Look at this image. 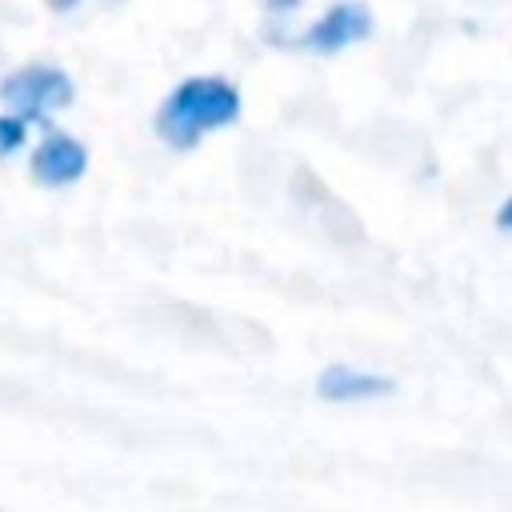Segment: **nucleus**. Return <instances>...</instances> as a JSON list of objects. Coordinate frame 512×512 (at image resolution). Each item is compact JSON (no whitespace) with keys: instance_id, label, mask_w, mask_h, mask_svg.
Listing matches in <instances>:
<instances>
[{"instance_id":"5","label":"nucleus","mask_w":512,"mask_h":512,"mask_svg":"<svg viewBox=\"0 0 512 512\" xmlns=\"http://www.w3.org/2000/svg\"><path fill=\"white\" fill-rule=\"evenodd\" d=\"M316 392H320L324 400H336V404H348V400H376V396H388V392H392V380H388V376H376V372H364V368L328 364V368L316 376Z\"/></svg>"},{"instance_id":"2","label":"nucleus","mask_w":512,"mask_h":512,"mask_svg":"<svg viewBox=\"0 0 512 512\" xmlns=\"http://www.w3.org/2000/svg\"><path fill=\"white\" fill-rule=\"evenodd\" d=\"M72 96H76V88H72L68 72H60L52 64H28L0 80V100L24 120H48V112L68 108Z\"/></svg>"},{"instance_id":"7","label":"nucleus","mask_w":512,"mask_h":512,"mask_svg":"<svg viewBox=\"0 0 512 512\" xmlns=\"http://www.w3.org/2000/svg\"><path fill=\"white\" fill-rule=\"evenodd\" d=\"M496 228H504V232H512V196L500 204V212H496Z\"/></svg>"},{"instance_id":"4","label":"nucleus","mask_w":512,"mask_h":512,"mask_svg":"<svg viewBox=\"0 0 512 512\" xmlns=\"http://www.w3.org/2000/svg\"><path fill=\"white\" fill-rule=\"evenodd\" d=\"M88 168V148L64 132H48L44 144L32 152V176L48 188H64L76 184Z\"/></svg>"},{"instance_id":"1","label":"nucleus","mask_w":512,"mask_h":512,"mask_svg":"<svg viewBox=\"0 0 512 512\" xmlns=\"http://www.w3.org/2000/svg\"><path fill=\"white\" fill-rule=\"evenodd\" d=\"M236 116H240V92H236L232 80H224V76H188L160 104V112H156V136L168 148L188 152L208 132L232 124Z\"/></svg>"},{"instance_id":"3","label":"nucleus","mask_w":512,"mask_h":512,"mask_svg":"<svg viewBox=\"0 0 512 512\" xmlns=\"http://www.w3.org/2000/svg\"><path fill=\"white\" fill-rule=\"evenodd\" d=\"M368 32H372V12L364 4H356V0H340L300 36V44L316 48V52H340V48L364 40Z\"/></svg>"},{"instance_id":"6","label":"nucleus","mask_w":512,"mask_h":512,"mask_svg":"<svg viewBox=\"0 0 512 512\" xmlns=\"http://www.w3.org/2000/svg\"><path fill=\"white\" fill-rule=\"evenodd\" d=\"M24 136H28V128H24V116H0V156H8V152H16L20 144H24Z\"/></svg>"},{"instance_id":"8","label":"nucleus","mask_w":512,"mask_h":512,"mask_svg":"<svg viewBox=\"0 0 512 512\" xmlns=\"http://www.w3.org/2000/svg\"><path fill=\"white\" fill-rule=\"evenodd\" d=\"M76 4H80V0H48L52 12H68V8H76Z\"/></svg>"}]
</instances>
